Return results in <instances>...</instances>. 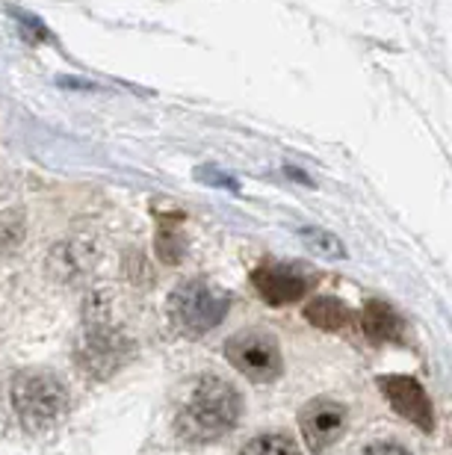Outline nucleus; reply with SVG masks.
Segmentation results:
<instances>
[{
  "label": "nucleus",
  "instance_id": "f257e3e1",
  "mask_svg": "<svg viewBox=\"0 0 452 455\" xmlns=\"http://www.w3.org/2000/svg\"><path fill=\"white\" fill-rule=\"evenodd\" d=\"M240 390L219 376H204L178 408V435L193 443H213L240 423Z\"/></svg>",
  "mask_w": 452,
  "mask_h": 455
},
{
  "label": "nucleus",
  "instance_id": "f03ea898",
  "mask_svg": "<svg viewBox=\"0 0 452 455\" xmlns=\"http://www.w3.org/2000/svg\"><path fill=\"white\" fill-rule=\"evenodd\" d=\"M12 408L27 432H48L68 411V394L48 372H21L12 381Z\"/></svg>",
  "mask_w": 452,
  "mask_h": 455
},
{
  "label": "nucleus",
  "instance_id": "7ed1b4c3",
  "mask_svg": "<svg viewBox=\"0 0 452 455\" xmlns=\"http://www.w3.org/2000/svg\"><path fill=\"white\" fill-rule=\"evenodd\" d=\"M228 307L231 296L202 278L184 281L169 293V320L178 331L189 334V338L213 331L228 316Z\"/></svg>",
  "mask_w": 452,
  "mask_h": 455
},
{
  "label": "nucleus",
  "instance_id": "20e7f679",
  "mask_svg": "<svg viewBox=\"0 0 452 455\" xmlns=\"http://www.w3.org/2000/svg\"><path fill=\"white\" fill-rule=\"evenodd\" d=\"M225 358L240 376H246L255 385H266V381H275L284 370V358H282V346H278L275 334L260 331V329H249L240 331L225 343Z\"/></svg>",
  "mask_w": 452,
  "mask_h": 455
},
{
  "label": "nucleus",
  "instance_id": "39448f33",
  "mask_svg": "<svg viewBox=\"0 0 452 455\" xmlns=\"http://www.w3.org/2000/svg\"><path fill=\"white\" fill-rule=\"evenodd\" d=\"M378 387H382V396L391 403V408L402 420L414 423L423 432L435 429V411H432L429 394L423 390L420 381H414L408 376H382L378 379Z\"/></svg>",
  "mask_w": 452,
  "mask_h": 455
},
{
  "label": "nucleus",
  "instance_id": "423d86ee",
  "mask_svg": "<svg viewBox=\"0 0 452 455\" xmlns=\"http://www.w3.org/2000/svg\"><path fill=\"white\" fill-rule=\"evenodd\" d=\"M299 429L307 450L325 452L346 429V408L334 399H311L299 411Z\"/></svg>",
  "mask_w": 452,
  "mask_h": 455
},
{
  "label": "nucleus",
  "instance_id": "0eeeda50",
  "mask_svg": "<svg viewBox=\"0 0 452 455\" xmlns=\"http://www.w3.org/2000/svg\"><path fill=\"white\" fill-rule=\"evenodd\" d=\"M251 284L264 302L269 305H287L302 299L311 290V278L305 275V269L290 267V263H273V267H260L251 275Z\"/></svg>",
  "mask_w": 452,
  "mask_h": 455
},
{
  "label": "nucleus",
  "instance_id": "6e6552de",
  "mask_svg": "<svg viewBox=\"0 0 452 455\" xmlns=\"http://www.w3.org/2000/svg\"><path fill=\"white\" fill-rule=\"evenodd\" d=\"M122 361H124V340L119 334H113L104 323L89 325V338L83 346V363L89 367V372L104 376V372H113Z\"/></svg>",
  "mask_w": 452,
  "mask_h": 455
},
{
  "label": "nucleus",
  "instance_id": "1a4fd4ad",
  "mask_svg": "<svg viewBox=\"0 0 452 455\" xmlns=\"http://www.w3.org/2000/svg\"><path fill=\"white\" fill-rule=\"evenodd\" d=\"M361 329L367 331L369 340L393 343V340H402L405 323L387 302H378V299H373V302H367L364 311H361Z\"/></svg>",
  "mask_w": 452,
  "mask_h": 455
},
{
  "label": "nucleus",
  "instance_id": "9d476101",
  "mask_svg": "<svg viewBox=\"0 0 452 455\" xmlns=\"http://www.w3.org/2000/svg\"><path fill=\"white\" fill-rule=\"evenodd\" d=\"M305 320L311 325H316V329L340 331V329H346V325H349L352 311L334 296H316V299H311V302L305 305Z\"/></svg>",
  "mask_w": 452,
  "mask_h": 455
},
{
  "label": "nucleus",
  "instance_id": "9b49d317",
  "mask_svg": "<svg viewBox=\"0 0 452 455\" xmlns=\"http://www.w3.org/2000/svg\"><path fill=\"white\" fill-rule=\"evenodd\" d=\"M240 455H302V450L287 435H258L242 447Z\"/></svg>",
  "mask_w": 452,
  "mask_h": 455
},
{
  "label": "nucleus",
  "instance_id": "f8f14e48",
  "mask_svg": "<svg viewBox=\"0 0 452 455\" xmlns=\"http://www.w3.org/2000/svg\"><path fill=\"white\" fill-rule=\"evenodd\" d=\"M299 236L307 249L313 254H322V258H343V254H346V249H343V243L337 236L331 231H322V228H302Z\"/></svg>",
  "mask_w": 452,
  "mask_h": 455
},
{
  "label": "nucleus",
  "instance_id": "ddd939ff",
  "mask_svg": "<svg viewBox=\"0 0 452 455\" xmlns=\"http://www.w3.org/2000/svg\"><path fill=\"white\" fill-rule=\"evenodd\" d=\"M186 251V236L175 225H160L157 231V254L163 263H178Z\"/></svg>",
  "mask_w": 452,
  "mask_h": 455
},
{
  "label": "nucleus",
  "instance_id": "4468645a",
  "mask_svg": "<svg viewBox=\"0 0 452 455\" xmlns=\"http://www.w3.org/2000/svg\"><path fill=\"white\" fill-rule=\"evenodd\" d=\"M12 18L15 21H21V27H24V33L30 36V33H39L42 39H51V33H48V27H44L39 18H30L27 12H18V9H12Z\"/></svg>",
  "mask_w": 452,
  "mask_h": 455
},
{
  "label": "nucleus",
  "instance_id": "2eb2a0df",
  "mask_svg": "<svg viewBox=\"0 0 452 455\" xmlns=\"http://www.w3.org/2000/svg\"><path fill=\"white\" fill-rule=\"evenodd\" d=\"M364 455H411L405 447H400V443H393V441H378L373 443V447H367Z\"/></svg>",
  "mask_w": 452,
  "mask_h": 455
}]
</instances>
